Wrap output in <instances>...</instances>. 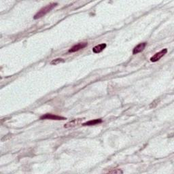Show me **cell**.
<instances>
[{"instance_id":"6da1fadb","label":"cell","mask_w":174,"mask_h":174,"mask_svg":"<svg viewBox=\"0 0 174 174\" xmlns=\"http://www.w3.org/2000/svg\"><path fill=\"white\" fill-rule=\"evenodd\" d=\"M57 6V3H54V2L48 4V5H46L44 8H42V9L39 10V11L37 12L36 14H35V16L34 17V19H38V18H42V16H45L46 14L48 13L49 12H51V10H53L54 8L56 7Z\"/></svg>"},{"instance_id":"7a4b0ae2","label":"cell","mask_w":174,"mask_h":174,"mask_svg":"<svg viewBox=\"0 0 174 174\" xmlns=\"http://www.w3.org/2000/svg\"><path fill=\"white\" fill-rule=\"evenodd\" d=\"M41 120H54V121H64L66 120V118L61 116L55 114H46L40 117Z\"/></svg>"},{"instance_id":"3957f363","label":"cell","mask_w":174,"mask_h":174,"mask_svg":"<svg viewBox=\"0 0 174 174\" xmlns=\"http://www.w3.org/2000/svg\"><path fill=\"white\" fill-rule=\"evenodd\" d=\"M167 53V48H164L163 50H161V51H159V53H156L155 55L152 56V57L150 58V61L151 62H156L160 60L161 58H162L163 56H164L165 54Z\"/></svg>"},{"instance_id":"277c9868","label":"cell","mask_w":174,"mask_h":174,"mask_svg":"<svg viewBox=\"0 0 174 174\" xmlns=\"http://www.w3.org/2000/svg\"><path fill=\"white\" fill-rule=\"evenodd\" d=\"M88 46V43L87 42H80L78 43L77 44H75L69 50V53H75L80 50L83 49L84 48Z\"/></svg>"},{"instance_id":"5b68a950","label":"cell","mask_w":174,"mask_h":174,"mask_svg":"<svg viewBox=\"0 0 174 174\" xmlns=\"http://www.w3.org/2000/svg\"><path fill=\"white\" fill-rule=\"evenodd\" d=\"M83 121L82 119H74L73 121L69 122V123H66L65 125H64V127L65 128H72V127H75L76 126H78V125H80L81 123V122Z\"/></svg>"},{"instance_id":"8992f818","label":"cell","mask_w":174,"mask_h":174,"mask_svg":"<svg viewBox=\"0 0 174 174\" xmlns=\"http://www.w3.org/2000/svg\"><path fill=\"white\" fill-rule=\"evenodd\" d=\"M146 44H147L146 42H142V43L139 44L137 45L134 48L133 50V55H136V54L142 53V52L145 49V48H146Z\"/></svg>"},{"instance_id":"52a82bcc","label":"cell","mask_w":174,"mask_h":174,"mask_svg":"<svg viewBox=\"0 0 174 174\" xmlns=\"http://www.w3.org/2000/svg\"><path fill=\"white\" fill-rule=\"evenodd\" d=\"M106 44L103 43L100 44L95 46L93 48V52L94 53H99L101 52H102L105 48H106Z\"/></svg>"},{"instance_id":"ba28073f","label":"cell","mask_w":174,"mask_h":174,"mask_svg":"<svg viewBox=\"0 0 174 174\" xmlns=\"http://www.w3.org/2000/svg\"><path fill=\"white\" fill-rule=\"evenodd\" d=\"M101 123H102V120H101V119H99L91 120V121L86 122V123L82 124V125L83 126H93V125H97V124H99Z\"/></svg>"},{"instance_id":"9c48e42d","label":"cell","mask_w":174,"mask_h":174,"mask_svg":"<svg viewBox=\"0 0 174 174\" xmlns=\"http://www.w3.org/2000/svg\"><path fill=\"white\" fill-rule=\"evenodd\" d=\"M64 61H64V59H61V58H58V59L53 60V61L51 62V65H58V64L60 63H63Z\"/></svg>"},{"instance_id":"30bf717a","label":"cell","mask_w":174,"mask_h":174,"mask_svg":"<svg viewBox=\"0 0 174 174\" xmlns=\"http://www.w3.org/2000/svg\"><path fill=\"white\" fill-rule=\"evenodd\" d=\"M108 173H123V171H122L120 169H112V170L109 171Z\"/></svg>"}]
</instances>
